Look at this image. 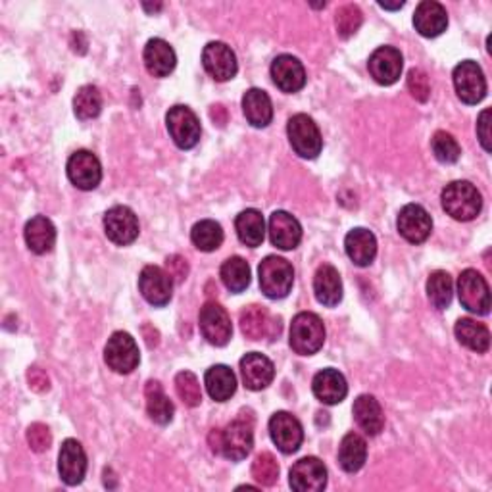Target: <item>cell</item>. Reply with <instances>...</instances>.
Here are the masks:
<instances>
[{"label": "cell", "instance_id": "f546056e", "mask_svg": "<svg viewBox=\"0 0 492 492\" xmlns=\"http://www.w3.org/2000/svg\"><path fill=\"white\" fill-rule=\"evenodd\" d=\"M26 242L35 254H46L56 242V227L48 217L35 216L26 224Z\"/></svg>", "mask_w": 492, "mask_h": 492}, {"label": "cell", "instance_id": "d590c367", "mask_svg": "<svg viewBox=\"0 0 492 492\" xmlns=\"http://www.w3.org/2000/svg\"><path fill=\"white\" fill-rule=\"evenodd\" d=\"M367 458V445L358 433H348L340 440L339 463L347 473L360 472Z\"/></svg>", "mask_w": 492, "mask_h": 492}, {"label": "cell", "instance_id": "52a82bcc", "mask_svg": "<svg viewBox=\"0 0 492 492\" xmlns=\"http://www.w3.org/2000/svg\"><path fill=\"white\" fill-rule=\"evenodd\" d=\"M104 360H106L108 367L114 369L116 373L127 375V373L135 372L141 362L137 342H135V339L129 333L116 331V333L106 342Z\"/></svg>", "mask_w": 492, "mask_h": 492}, {"label": "cell", "instance_id": "3957f363", "mask_svg": "<svg viewBox=\"0 0 492 492\" xmlns=\"http://www.w3.org/2000/svg\"><path fill=\"white\" fill-rule=\"evenodd\" d=\"M291 348L300 356H312L322 350L325 342V325L322 317L312 312H300L291 324Z\"/></svg>", "mask_w": 492, "mask_h": 492}, {"label": "cell", "instance_id": "8992f818", "mask_svg": "<svg viewBox=\"0 0 492 492\" xmlns=\"http://www.w3.org/2000/svg\"><path fill=\"white\" fill-rule=\"evenodd\" d=\"M166 126L171 139L183 151L194 149L201 141L202 127L196 114L189 106H174L166 116Z\"/></svg>", "mask_w": 492, "mask_h": 492}, {"label": "cell", "instance_id": "cb8c5ba5", "mask_svg": "<svg viewBox=\"0 0 492 492\" xmlns=\"http://www.w3.org/2000/svg\"><path fill=\"white\" fill-rule=\"evenodd\" d=\"M312 390L319 402L327 406H335L342 402L348 395L347 379L339 372V369L327 367L319 372L312 381Z\"/></svg>", "mask_w": 492, "mask_h": 492}, {"label": "cell", "instance_id": "6da1fadb", "mask_svg": "<svg viewBox=\"0 0 492 492\" xmlns=\"http://www.w3.org/2000/svg\"><path fill=\"white\" fill-rule=\"evenodd\" d=\"M210 448L231 462H241L252 452L254 447V423L250 417L241 415L224 429H214L210 437Z\"/></svg>", "mask_w": 492, "mask_h": 492}, {"label": "cell", "instance_id": "d6986e66", "mask_svg": "<svg viewBox=\"0 0 492 492\" xmlns=\"http://www.w3.org/2000/svg\"><path fill=\"white\" fill-rule=\"evenodd\" d=\"M58 472L62 481L70 487H76L83 481L85 473H87V454H85L79 440H64L58 456Z\"/></svg>", "mask_w": 492, "mask_h": 492}, {"label": "cell", "instance_id": "f907efd6", "mask_svg": "<svg viewBox=\"0 0 492 492\" xmlns=\"http://www.w3.org/2000/svg\"><path fill=\"white\" fill-rule=\"evenodd\" d=\"M381 8H385V10H400L404 6V3H397V4H387V3H379Z\"/></svg>", "mask_w": 492, "mask_h": 492}, {"label": "cell", "instance_id": "7bdbcfd3", "mask_svg": "<svg viewBox=\"0 0 492 492\" xmlns=\"http://www.w3.org/2000/svg\"><path fill=\"white\" fill-rule=\"evenodd\" d=\"M252 477L262 487H274L279 479V463L274 454L262 452L252 462Z\"/></svg>", "mask_w": 492, "mask_h": 492}, {"label": "cell", "instance_id": "83f0119b", "mask_svg": "<svg viewBox=\"0 0 492 492\" xmlns=\"http://www.w3.org/2000/svg\"><path fill=\"white\" fill-rule=\"evenodd\" d=\"M314 292L319 304L333 308L342 300V281L333 266H319L314 277Z\"/></svg>", "mask_w": 492, "mask_h": 492}, {"label": "cell", "instance_id": "4dcf8cb0", "mask_svg": "<svg viewBox=\"0 0 492 492\" xmlns=\"http://www.w3.org/2000/svg\"><path fill=\"white\" fill-rule=\"evenodd\" d=\"M208 395L216 402L229 400L237 390V377L227 365H212L204 375Z\"/></svg>", "mask_w": 492, "mask_h": 492}, {"label": "cell", "instance_id": "f1b7e54d", "mask_svg": "<svg viewBox=\"0 0 492 492\" xmlns=\"http://www.w3.org/2000/svg\"><path fill=\"white\" fill-rule=\"evenodd\" d=\"M242 112L252 127H267L274 119L272 98L262 89H250L242 96Z\"/></svg>", "mask_w": 492, "mask_h": 492}, {"label": "cell", "instance_id": "ac0fdd59", "mask_svg": "<svg viewBox=\"0 0 492 492\" xmlns=\"http://www.w3.org/2000/svg\"><path fill=\"white\" fill-rule=\"evenodd\" d=\"M289 483L297 492H319L327 485V467L317 458H302L291 467Z\"/></svg>", "mask_w": 492, "mask_h": 492}, {"label": "cell", "instance_id": "8d00e7d4", "mask_svg": "<svg viewBox=\"0 0 492 492\" xmlns=\"http://www.w3.org/2000/svg\"><path fill=\"white\" fill-rule=\"evenodd\" d=\"M219 275L231 292H242L250 285V266L241 256L227 258L219 269Z\"/></svg>", "mask_w": 492, "mask_h": 492}, {"label": "cell", "instance_id": "277c9868", "mask_svg": "<svg viewBox=\"0 0 492 492\" xmlns=\"http://www.w3.org/2000/svg\"><path fill=\"white\" fill-rule=\"evenodd\" d=\"M258 277H260V289L267 299L277 300L285 299L292 289L294 269L279 256H267L258 267Z\"/></svg>", "mask_w": 492, "mask_h": 492}, {"label": "cell", "instance_id": "ffe728a7", "mask_svg": "<svg viewBox=\"0 0 492 492\" xmlns=\"http://www.w3.org/2000/svg\"><path fill=\"white\" fill-rule=\"evenodd\" d=\"M241 375L246 389L262 390L272 385L275 377V367L267 356L260 352H250L241 360Z\"/></svg>", "mask_w": 492, "mask_h": 492}, {"label": "cell", "instance_id": "e0dca14e", "mask_svg": "<svg viewBox=\"0 0 492 492\" xmlns=\"http://www.w3.org/2000/svg\"><path fill=\"white\" fill-rule=\"evenodd\" d=\"M139 291L152 306H166L174 294V279L158 266H146L139 275Z\"/></svg>", "mask_w": 492, "mask_h": 492}, {"label": "cell", "instance_id": "484cf974", "mask_svg": "<svg viewBox=\"0 0 492 492\" xmlns=\"http://www.w3.org/2000/svg\"><path fill=\"white\" fill-rule=\"evenodd\" d=\"M344 249H347L348 258L356 266L365 267L375 260L377 239L372 231L356 227L348 233L347 239H344Z\"/></svg>", "mask_w": 492, "mask_h": 492}, {"label": "cell", "instance_id": "ee69618b", "mask_svg": "<svg viewBox=\"0 0 492 492\" xmlns=\"http://www.w3.org/2000/svg\"><path fill=\"white\" fill-rule=\"evenodd\" d=\"M176 392L189 408H196L202 402V389L193 372H181L176 375Z\"/></svg>", "mask_w": 492, "mask_h": 492}, {"label": "cell", "instance_id": "44dd1931", "mask_svg": "<svg viewBox=\"0 0 492 492\" xmlns=\"http://www.w3.org/2000/svg\"><path fill=\"white\" fill-rule=\"evenodd\" d=\"M269 241L281 250L297 249L302 241V227L299 219L289 212H274L269 216Z\"/></svg>", "mask_w": 492, "mask_h": 492}, {"label": "cell", "instance_id": "9c48e42d", "mask_svg": "<svg viewBox=\"0 0 492 492\" xmlns=\"http://www.w3.org/2000/svg\"><path fill=\"white\" fill-rule=\"evenodd\" d=\"M458 297L465 310L477 316H487L490 312V289L487 279L475 272L465 269L458 279Z\"/></svg>", "mask_w": 492, "mask_h": 492}, {"label": "cell", "instance_id": "f35d334b", "mask_svg": "<svg viewBox=\"0 0 492 492\" xmlns=\"http://www.w3.org/2000/svg\"><path fill=\"white\" fill-rule=\"evenodd\" d=\"M452 292H454V283L450 274L447 272H433L427 279V297L435 308L439 310H445L452 302Z\"/></svg>", "mask_w": 492, "mask_h": 492}, {"label": "cell", "instance_id": "1f68e13d", "mask_svg": "<svg viewBox=\"0 0 492 492\" xmlns=\"http://www.w3.org/2000/svg\"><path fill=\"white\" fill-rule=\"evenodd\" d=\"M144 398H146V412L149 417L158 425H168L174 420V402L168 398L162 385L158 381H149L144 387Z\"/></svg>", "mask_w": 492, "mask_h": 492}, {"label": "cell", "instance_id": "7402d4cb", "mask_svg": "<svg viewBox=\"0 0 492 492\" xmlns=\"http://www.w3.org/2000/svg\"><path fill=\"white\" fill-rule=\"evenodd\" d=\"M414 26L415 31L427 37V39L442 35L448 28L447 8L440 3H435V0H423V3H420L415 8Z\"/></svg>", "mask_w": 492, "mask_h": 492}, {"label": "cell", "instance_id": "5b68a950", "mask_svg": "<svg viewBox=\"0 0 492 492\" xmlns=\"http://www.w3.org/2000/svg\"><path fill=\"white\" fill-rule=\"evenodd\" d=\"M289 133V141L292 151L297 152L300 158L306 160H314L319 156L324 149V139L322 133H319L316 121L306 116V114H297L289 119L287 126Z\"/></svg>", "mask_w": 492, "mask_h": 492}, {"label": "cell", "instance_id": "d6a6232c", "mask_svg": "<svg viewBox=\"0 0 492 492\" xmlns=\"http://www.w3.org/2000/svg\"><path fill=\"white\" fill-rule=\"evenodd\" d=\"M241 331L246 339L262 340L266 337H272V317H269L264 306H249L241 312Z\"/></svg>", "mask_w": 492, "mask_h": 492}, {"label": "cell", "instance_id": "5bb4252c", "mask_svg": "<svg viewBox=\"0 0 492 492\" xmlns=\"http://www.w3.org/2000/svg\"><path fill=\"white\" fill-rule=\"evenodd\" d=\"M202 66L216 81H221V83L235 78L239 70L235 53L231 51V46L219 41H212L204 46Z\"/></svg>", "mask_w": 492, "mask_h": 492}, {"label": "cell", "instance_id": "f6af8a7d", "mask_svg": "<svg viewBox=\"0 0 492 492\" xmlns=\"http://www.w3.org/2000/svg\"><path fill=\"white\" fill-rule=\"evenodd\" d=\"M406 85H408L410 94L415 98L417 102H427L430 96V83L427 73L420 68H414L408 73V79H406Z\"/></svg>", "mask_w": 492, "mask_h": 492}, {"label": "cell", "instance_id": "b9f144b4", "mask_svg": "<svg viewBox=\"0 0 492 492\" xmlns=\"http://www.w3.org/2000/svg\"><path fill=\"white\" fill-rule=\"evenodd\" d=\"M430 149H433L435 158L442 164H454L460 160L462 149L458 141L447 131H437L435 137L430 139Z\"/></svg>", "mask_w": 492, "mask_h": 492}, {"label": "cell", "instance_id": "9a60e30c", "mask_svg": "<svg viewBox=\"0 0 492 492\" xmlns=\"http://www.w3.org/2000/svg\"><path fill=\"white\" fill-rule=\"evenodd\" d=\"M369 73L379 85H395L400 76H402V68H404V58L400 54L398 48L395 46H379L373 54L369 56L367 62Z\"/></svg>", "mask_w": 492, "mask_h": 492}, {"label": "cell", "instance_id": "7dc6e473", "mask_svg": "<svg viewBox=\"0 0 492 492\" xmlns=\"http://www.w3.org/2000/svg\"><path fill=\"white\" fill-rule=\"evenodd\" d=\"M166 269H168L169 277L174 279L176 283H183L184 279H187V275H189V264H187V260H184V258L179 256V254L168 256Z\"/></svg>", "mask_w": 492, "mask_h": 492}, {"label": "cell", "instance_id": "c3c4849f", "mask_svg": "<svg viewBox=\"0 0 492 492\" xmlns=\"http://www.w3.org/2000/svg\"><path fill=\"white\" fill-rule=\"evenodd\" d=\"M477 135H479V141H481V146L490 152L492 151V144H490V108H485L481 116H479L477 119Z\"/></svg>", "mask_w": 492, "mask_h": 492}, {"label": "cell", "instance_id": "4fadbf2b", "mask_svg": "<svg viewBox=\"0 0 492 492\" xmlns=\"http://www.w3.org/2000/svg\"><path fill=\"white\" fill-rule=\"evenodd\" d=\"M269 435L283 454H294L302 447L304 429L292 414L277 412L269 420Z\"/></svg>", "mask_w": 492, "mask_h": 492}, {"label": "cell", "instance_id": "d4e9b609", "mask_svg": "<svg viewBox=\"0 0 492 492\" xmlns=\"http://www.w3.org/2000/svg\"><path fill=\"white\" fill-rule=\"evenodd\" d=\"M143 58L146 71L154 78H168L177 64L176 51L164 39H151L146 43Z\"/></svg>", "mask_w": 492, "mask_h": 492}, {"label": "cell", "instance_id": "4316f807", "mask_svg": "<svg viewBox=\"0 0 492 492\" xmlns=\"http://www.w3.org/2000/svg\"><path fill=\"white\" fill-rule=\"evenodd\" d=\"M354 420L367 435H379L385 427V414L381 404L372 395H362L354 400Z\"/></svg>", "mask_w": 492, "mask_h": 492}, {"label": "cell", "instance_id": "30bf717a", "mask_svg": "<svg viewBox=\"0 0 492 492\" xmlns=\"http://www.w3.org/2000/svg\"><path fill=\"white\" fill-rule=\"evenodd\" d=\"M199 324L204 339L210 344H214V347H226V344L231 340V335H233L231 317L226 308L219 306L217 302H206L201 308Z\"/></svg>", "mask_w": 492, "mask_h": 492}, {"label": "cell", "instance_id": "e575fe53", "mask_svg": "<svg viewBox=\"0 0 492 492\" xmlns=\"http://www.w3.org/2000/svg\"><path fill=\"white\" fill-rule=\"evenodd\" d=\"M235 229L237 235L242 244L250 246V249H256L260 246L266 239V221L262 212L254 210V208H249L237 216L235 219Z\"/></svg>", "mask_w": 492, "mask_h": 492}, {"label": "cell", "instance_id": "7c38bea8", "mask_svg": "<svg viewBox=\"0 0 492 492\" xmlns=\"http://www.w3.org/2000/svg\"><path fill=\"white\" fill-rule=\"evenodd\" d=\"M68 177L81 191H93L102 181V166L89 151L73 152L68 160Z\"/></svg>", "mask_w": 492, "mask_h": 492}, {"label": "cell", "instance_id": "ab89813d", "mask_svg": "<svg viewBox=\"0 0 492 492\" xmlns=\"http://www.w3.org/2000/svg\"><path fill=\"white\" fill-rule=\"evenodd\" d=\"M102 110V96L94 85H83L73 96V112L79 119H93Z\"/></svg>", "mask_w": 492, "mask_h": 492}, {"label": "cell", "instance_id": "74e56055", "mask_svg": "<svg viewBox=\"0 0 492 492\" xmlns=\"http://www.w3.org/2000/svg\"><path fill=\"white\" fill-rule=\"evenodd\" d=\"M191 241L199 250L214 252L224 242V229L214 219H202L199 224H194L191 231Z\"/></svg>", "mask_w": 492, "mask_h": 492}, {"label": "cell", "instance_id": "2e32d148", "mask_svg": "<svg viewBox=\"0 0 492 492\" xmlns=\"http://www.w3.org/2000/svg\"><path fill=\"white\" fill-rule=\"evenodd\" d=\"M397 227L406 241L412 244H422L429 239L430 231H433V219H430L423 206L408 204L400 210Z\"/></svg>", "mask_w": 492, "mask_h": 492}, {"label": "cell", "instance_id": "7a4b0ae2", "mask_svg": "<svg viewBox=\"0 0 492 492\" xmlns=\"http://www.w3.org/2000/svg\"><path fill=\"white\" fill-rule=\"evenodd\" d=\"M442 208L458 221H472L483 208V196L470 181H452L442 191Z\"/></svg>", "mask_w": 492, "mask_h": 492}, {"label": "cell", "instance_id": "816d5d0a", "mask_svg": "<svg viewBox=\"0 0 492 492\" xmlns=\"http://www.w3.org/2000/svg\"><path fill=\"white\" fill-rule=\"evenodd\" d=\"M160 8H162V4H160V6H151V4H144V10H160Z\"/></svg>", "mask_w": 492, "mask_h": 492}, {"label": "cell", "instance_id": "603a6c76", "mask_svg": "<svg viewBox=\"0 0 492 492\" xmlns=\"http://www.w3.org/2000/svg\"><path fill=\"white\" fill-rule=\"evenodd\" d=\"M272 78L283 93H299L306 85V70L299 58L281 54L272 64Z\"/></svg>", "mask_w": 492, "mask_h": 492}, {"label": "cell", "instance_id": "681fc988", "mask_svg": "<svg viewBox=\"0 0 492 492\" xmlns=\"http://www.w3.org/2000/svg\"><path fill=\"white\" fill-rule=\"evenodd\" d=\"M28 383L29 389L35 392H46L51 389V379L43 372L41 367H29L28 369Z\"/></svg>", "mask_w": 492, "mask_h": 492}, {"label": "cell", "instance_id": "836d02e7", "mask_svg": "<svg viewBox=\"0 0 492 492\" xmlns=\"http://www.w3.org/2000/svg\"><path fill=\"white\" fill-rule=\"evenodd\" d=\"M454 333H456V339L460 344H463L465 348H470L477 354H483L490 347V333L487 325L477 324L475 319L470 317H462L456 322V327H454Z\"/></svg>", "mask_w": 492, "mask_h": 492}, {"label": "cell", "instance_id": "8fae6325", "mask_svg": "<svg viewBox=\"0 0 492 492\" xmlns=\"http://www.w3.org/2000/svg\"><path fill=\"white\" fill-rule=\"evenodd\" d=\"M106 237L118 246H127L139 237V219L127 206H114L104 214Z\"/></svg>", "mask_w": 492, "mask_h": 492}, {"label": "cell", "instance_id": "60d3db41", "mask_svg": "<svg viewBox=\"0 0 492 492\" xmlns=\"http://www.w3.org/2000/svg\"><path fill=\"white\" fill-rule=\"evenodd\" d=\"M362 23H364L362 10L356 4H347V6H340L337 10L335 26H337V33L340 39H350L352 35L358 33Z\"/></svg>", "mask_w": 492, "mask_h": 492}, {"label": "cell", "instance_id": "ba28073f", "mask_svg": "<svg viewBox=\"0 0 492 492\" xmlns=\"http://www.w3.org/2000/svg\"><path fill=\"white\" fill-rule=\"evenodd\" d=\"M454 87L465 104H479L487 96V79L481 66L473 60H463L454 68Z\"/></svg>", "mask_w": 492, "mask_h": 492}, {"label": "cell", "instance_id": "bcb514c9", "mask_svg": "<svg viewBox=\"0 0 492 492\" xmlns=\"http://www.w3.org/2000/svg\"><path fill=\"white\" fill-rule=\"evenodd\" d=\"M28 445L37 454L46 452L53 445L51 429H48L45 423H31L28 429Z\"/></svg>", "mask_w": 492, "mask_h": 492}]
</instances>
